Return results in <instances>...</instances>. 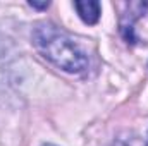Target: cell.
Instances as JSON below:
<instances>
[{"mask_svg":"<svg viewBox=\"0 0 148 146\" xmlns=\"http://www.w3.org/2000/svg\"><path fill=\"white\" fill-rule=\"evenodd\" d=\"M29 5H31V7H35V9H47V7H48V2H45V3H36V2H29Z\"/></svg>","mask_w":148,"mask_h":146,"instance_id":"obj_4","label":"cell"},{"mask_svg":"<svg viewBox=\"0 0 148 146\" xmlns=\"http://www.w3.org/2000/svg\"><path fill=\"white\" fill-rule=\"evenodd\" d=\"M33 45L53 65L69 74H81L88 69L86 53L64 31L50 23H40L33 29Z\"/></svg>","mask_w":148,"mask_h":146,"instance_id":"obj_1","label":"cell"},{"mask_svg":"<svg viewBox=\"0 0 148 146\" xmlns=\"http://www.w3.org/2000/svg\"><path fill=\"white\" fill-rule=\"evenodd\" d=\"M74 7L79 14V17L86 24H97L100 19V3L95 0H84V2H74Z\"/></svg>","mask_w":148,"mask_h":146,"instance_id":"obj_2","label":"cell"},{"mask_svg":"<svg viewBox=\"0 0 148 146\" xmlns=\"http://www.w3.org/2000/svg\"><path fill=\"white\" fill-rule=\"evenodd\" d=\"M147 145H148V138H147Z\"/></svg>","mask_w":148,"mask_h":146,"instance_id":"obj_6","label":"cell"},{"mask_svg":"<svg viewBox=\"0 0 148 146\" xmlns=\"http://www.w3.org/2000/svg\"><path fill=\"white\" fill-rule=\"evenodd\" d=\"M114 146H148V145H147V141H143L138 134L127 132V134L117 138L114 141Z\"/></svg>","mask_w":148,"mask_h":146,"instance_id":"obj_3","label":"cell"},{"mask_svg":"<svg viewBox=\"0 0 148 146\" xmlns=\"http://www.w3.org/2000/svg\"><path fill=\"white\" fill-rule=\"evenodd\" d=\"M43 146H53V145H43Z\"/></svg>","mask_w":148,"mask_h":146,"instance_id":"obj_5","label":"cell"}]
</instances>
